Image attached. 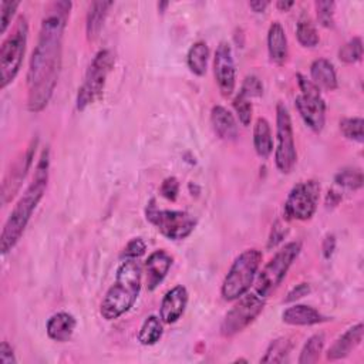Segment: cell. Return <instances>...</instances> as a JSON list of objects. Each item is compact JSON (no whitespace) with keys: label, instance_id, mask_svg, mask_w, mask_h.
<instances>
[{"label":"cell","instance_id":"cell-1","mask_svg":"<svg viewBox=\"0 0 364 364\" xmlns=\"http://www.w3.org/2000/svg\"><path fill=\"white\" fill-rule=\"evenodd\" d=\"M71 1L48 3L41 18L38 38L27 70V109L43 111L58 82L63 61V40L71 11Z\"/></svg>","mask_w":364,"mask_h":364},{"label":"cell","instance_id":"cell-2","mask_svg":"<svg viewBox=\"0 0 364 364\" xmlns=\"http://www.w3.org/2000/svg\"><path fill=\"white\" fill-rule=\"evenodd\" d=\"M48 168H50V152L43 149L37 166L34 169V176L23 195L18 198L17 203L11 209L0 236L1 255L9 253L21 239L24 229L36 210L38 202L43 199L47 183H48Z\"/></svg>","mask_w":364,"mask_h":364},{"label":"cell","instance_id":"cell-3","mask_svg":"<svg viewBox=\"0 0 364 364\" xmlns=\"http://www.w3.org/2000/svg\"><path fill=\"white\" fill-rule=\"evenodd\" d=\"M142 283V267L136 259H125L117 269L115 280L100 304V314L107 321L117 320L135 304Z\"/></svg>","mask_w":364,"mask_h":364},{"label":"cell","instance_id":"cell-4","mask_svg":"<svg viewBox=\"0 0 364 364\" xmlns=\"http://www.w3.org/2000/svg\"><path fill=\"white\" fill-rule=\"evenodd\" d=\"M263 255L259 249L243 250L230 264L220 287V296L226 301H235L247 293L257 276Z\"/></svg>","mask_w":364,"mask_h":364},{"label":"cell","instance_id":"cell-5","mask_svg":"<svg viewBox=\"0 0 364 364\" xmlns=\"http://www.w3.org/2000/svg\"><path fill=\"white\" fill-rule=\"evenodd\" d=\"M28 38V23L24 16H18L11 31L0 47V87L4 90L14 81L23 65Z\"/></svg>","mask_w":364,"mask_h":364},{"label":"cell","instance_id":"cell-6","mask_svg":"<svg viewBox=\"0 0 364 364\" xmlns=\"http://www.w3.org/2000/svg\"><path fill=\"white\" fill-rule=\"evenodd\" d=\"M300 250V242H289L280 247L274 256L263 266L260 273H257L255 279V291L263 299H267L282 284Z\"/></svg>","mask_w":364,"mask_h":364},{"label":"cell","instance_id":"cell-7","mask_svg":"<svg viewBox=\"0 0 364 364\" xmlns=\"http://www.w3.org/2000/svg\"><path fill=\"white\" fill-rule=\"evenodd\" d=\"M114 54L109 50H100L92 57L87 68L84 81L78 88L77 109L82 111L102 97L107 77L114 67Z\"/></svg>","mask_w":364,"mask_h":364},{"label":"cell","instance_id":"cell-8","mask_svg":"<svg viewBox=\"0 0 364 364\" xmlns=\"http://www.w3.org/2000/svg\"><path fill=\"white\" fill-rule=\"evenodd\" d=\"M145 218L169 240H182L188 237L196 226V219L191 213L185 210L159 209L155 205V199H151L146 203Z\"/></svg>","mask_w":364,"mask_h":364},{"label":"cell","instance_id":"cell-9","mask_svg":"<svg viewBox=\"0 0 364 364\" xmlns=\"http://www.w3.org/2000/svg\"><path fill=\"white\" fill-rule=\"evenodd\" d=\"M297 85L300 94L294 100L297 112L300 114L304 124L313 132H321L326 122V102L321 97L320 88L316 87L311 80L303 74H297Z\"/></svg>","mask_w":364,"mask_h":364},{"label":"cell","instance_id":"cell-10","mask_svg":"<svg viewBox=\"0 0 364 364\" xmlns=\"http://www.w3.org/2000/svg\"><path fill=\"white\" fill-rule=\"evenodd\" d=\"M297 162V151L291 118L283 102L276 105V148L274 164L279 172L290 173Z\"/></svg>","mask_w":364,"mask_h":364},{"label":"cell","instance_id":"cell-11","mask_svg":"<svg viewBox=\"0 0 364 364\" xmlns=\"http://www.w3.org/2000/svg\"><path fill=\"white\" fill-rule=\"evenodd\" d=\"M264 303L266 299L259 296L256 291H247L240 296L225 314L220 324V334L229 338L243 331L263 311Z\"/></svg>","mask_w":364,"mask_h":364},{"label":"cell","instance_id":"cell-12","mask_svg":"<svg viewBox=\"0 0 364 364\" xmlns=\"http://www.w3.org/2000/svg\"><path fill=\"white\" fill-rule=\"evenodd\" d=\"M320 198V183L314 179L296 183L284 202L286 219L309 220L314 216Z\"/></svg>","mask_w":364,"mask_h":364},{"label":"cell","instance_id":"cell-13","mask_svg":"<svg viewBox=\"0 0 364 364\" xmlns=\"http://www.w3.org/2000/svg\"><path fill=\"white\" fill-rule=\"evenodd\" d=\"M213 75L223 97H230L236 87V67L228 41H220L213 55Z\"/></svg>","mask_w":364,"mask_h":364},{"label":"cell","instance_id":"cell-14","mask_svg":"<svg viewBox=\"0 0 364 364\" xmlns=\"http://www.w3.org/2000/svg\"><path fill=\"white\" fill-rule=\"evenodd\" d=\"M188 290L185 286L178 284L168 290L162 297L159 307V317L165 324L176 323L185 313L188 306Z\"/></svg>","mask_w":364,"mask_h":364},{"label":"cell","instance_id":"cell-15","mask_svg":"<svg viewBox=\"0 0 364 364\" xmlns=\"http://www.w3.org/2000/svg\"><path fill=\"white\" fill-rule=\"evenodd\" d=\"M172 256L162 249H158L148 256V259L145 260V274L146 289L149 291H154L166 277L172 266Z\"/></svg>","mask_w":364,"mask_h":364},{"label":"cell","instance_id":"cell-16","mask_svg":"<svg viewBox=\"0 0 364 364\" xmlns=\"http://www.w3.org/2000/svg\"><path fill=\"white\" fill-rule=\"evenodd\" d=\"M363 334H364L363 323H357L350 328H347L341 336H338L334 340V343L327 350V360L336 361L350 355V353L361 344Z\"/></svg>","mask_w":364,"mask_h":364},{"label":"cell","instance_id":"cell-17","mask_svg":"<svg viewBox=\"0 0 364 364\" xmlns=\"http://www.w3.org/2000/svg\"><path fill=\"white\" fill-rule=\"evenodd\" d=\"M36 148V142L28 146V149L21 155V158L14 164L13 169H10L9 176L3 182V202H7L10 198L14 196V193L18 191L21 181L24 179L33 159V152Z\"/></svg>","mask_w":364,"mask_h":364},{"label":"cell","instance_id":"cell-18","mask_svg":"<svg viewBox=\"0 0 364 364\" xmlns=\"http://www.w3.org/2000/svg\"><path fill=\"white\" fill-rule=\"evenodd\" d=\"M210 124L215 134L225 141H235L239 135V127L233 114L223 105H213L210 109Z\"/></svg>","mask_w":364,"mask_h":364},{"label":"cell","instance_id":"cell-19","mask_svg":"<svg viewBox=\"0 0 364 364\" xmlns=\"http://www.w3.org/2000/svg\"><path fill=\"white\" fill-rule=\"evenodd\" d=\"M283 323L289 326H313L328 320L324 314L307 304H293L282 313Z\"/></svg>","mask_w":364,"mask_h":364},{"label":"cell","instance_id":"cell-20","mask_svg":"<svg viewBox=\"0 0 364 364\" xmlns=\"http://www.w3.org/2000/svg\"><path fill=\"white\" fill-rule=\"evenodd\" d=\"M267 51L270 61L283 65L289 55L287 37L283 26L279 21H273L267 30Z\"/></svg>","mask_w":364,"mask_h":364},{"label":"cell","instance_id":"cell-21","mask_svg":"<svg viewBox=\"0 0 364 364\" xmlns=\"http://www.w3.org/2000/svg\"><path fill=\"white\" fill-rule=\"evenodd\" d=\"M77 321L75 317L67 311H58L54 313L46 324V331L47 336L58 343L68 341L75 330Z\"/></svg>","mask_w":364,"mask_h":364},{"label":"cell","instance_id":"cell-22","mask_svg":"<svg viewBox=\"0 0 364 364\" xmlns=\"http://www.w3.org/2000/svg\"><path fill=\"white\" fill-rule=\"evenodd\" d=\"M311 82L320 90L334 91L338 87L337 74L333 63L327 58H317L310 65Z\"/></svg>","mask_w":364,"mask_h":364},{"label":"cell","instance_id":"cell-23","mask_svg":"<svg viewBox=\"0 0 364 364\" xmlns=\"http://www.w3.org/2000/svg\"><path fill=\"white\" fill-rule=\"evenodd\" d=\"M112 6H114V1H104V0L92 1L90 4L87 18H85V33L90 41H94L100 36L105 17L108 14V10Z\"/></svg>","mask_w":364,"mask_h":364},{"label":"cell","instance_id":"cell-24","mask_svg":"<svg viewBox=\"0 0 364 364\" xmlns=\"http://www.w3.org/2000/svg\"><path fill=\"white\" fill-rule=\"evenodd\" d=\"M253 146L262 159H267L273 152L272 128L266 118L259 117L253 127Z\"/></svg>","mask_w":364,"mask_h":364},{"label":"cell","instance_id":"cell-25","mask_svg":"<svg viewBox=\"0 0 364 364\" xmlns=\"http://www.w3.org/2000/svg\"><path fill=\"white\" fill-rule=\"evenodd\" d=\"M209 60V47L205 41H196L191 46L186 54V64L192 74L202 77L206 74Z\"/></svg>","mask_w":364,"mask_h":364},{"label":"cell","instance_id":"cell-26","mask_svg":"<svg viewBox=\"0 0 364 364\" xmlns=\"http://www.w3.org/2000/svg\"><path fill=\"white\" fill-rule=\"evenodd\" d=\"M162 320L161 317L155 316V314H151L148 316L144 323L141 324L139 327V331H138V341L142 344V346H154L156 344L162 334H164V327H162Z\"/></svg>","mask_w":364,"mask_h":364},{"label":"cell","instance_id":"cell-27","mask_svg":"<svg viewBox=\"0 0 364 364\" xmlns=\"http://www.w3.org/2000/svg\"><path fill=\"white\" fill-rule=\"evenodd\" d=\"M293 348V343L289 337H279L270 341L266 348L264 355L260 358V363H283L287 360L290 351Z\"/></svg>","mask_w":364,"mask_h":364},{"label":"cell","instance_id":"cell-28","mask_svg":"<svg viewBox=\"0 0 364 364\" xmlns=\"http://www.w3.org/2000/svg\"><path fill=\"white\" fill-rule=\"evenodd\" d=\"M324 343H326L324 333H316L311 337H309L307 341L304 343L301 351H300L297 363L299 364H313V363H317L320 355H321V353H323Z\"/></svg>","mask_w":364,"mask_h":364},{"label":"cell","instance_id":"cell-29","mask_svg":"<svg viewBox=\"0 0 364 364\" xmlns=\"http://www.w3.org/2000/svg\"><path fill=\"white\" fill-rule=\"evenodd\" d=\"M296 37H297V41L300 43V46H303L306 48H313L320 43L318 33L309 17H301L297 21Z\"/></svg>","mask_w":364,"mask_h":364},{"label":"cell","instance_id":"cell-30","mask_svg":"<svg viewBox=\"0 0 364 364\" xmlns=\"http://www.w3.org/2000/svg\"><path fill=\"white\" fill-rule=\"evenodd\" d=\"M363 182H364L363 172L358 168H344L338 171L334 176V183L348 191L360 189L363 186Z\"/></svg>","mask_w":364,"mask_h":364},{"label":"cell","instance_id":"cell-31","mask_svg":"<svg viewBox=\"0 0 364 364\" xmlns=\"http://www.w3.org/2000/svg\"><path fill=\"white\" fill-rule=\"evenodd\" d=\"M363 125H364L363 118L348 117V118H343L340 121V131L347 139H351V141H355V142L361 144L363 139H364Z\"/></svg>","mask_w":364,"mask_h":364},{"label":"cell","instance_id":"cell-32","mask_svg":"<svg viewBox=\"0 0 364 364\" xmlns=\"http://www.w3.org/2000/svg\"><path fill=\"white\" fill-rule=\"evenodd\" d=\"M363 57V41L360 37H353L338 50L340 61L346 64H354Z\"/></svg>","mask_w":364,"mask_h":364},{"label":"cell","instance_id":"cell-33","mask_svg":"<svg viewBox=\"0 0 364 364\" xmlns=\"http://www.w3.org/2000/svg\"><path fill=\"white\" fill-rule=\"evenodd\" d=\"M232 105H233V109L237 115V119L239 122L243 125V127H249L250 125V121H252V112H253V107H252V102H250V98H247L246 95H243L242 92H239L233 101H232Z\"/></svg>","mask_w":364,"mask_h":364},{"label":"cell","instance_id":"cell-34","mask_svg":"<svg viewBox=\"0 0 364 364\" xmlns=\"http://www.w3.org/2000/svg\"><path fill=\"white\" fill-rule=\"evenodd\" d=\"M314 6H316L317 21L326 28H333L334 27L336 3L326 0V1H316Z\"/></svg>","mask_w":364,"mask_h":364},{"label":"cell","instance_id":"cell-35","mask_svg":"<svg viewBox=\"0 0 364 364\" xmlns=\"http://www.w3.org/2000/svg\"><path fill=\"white\" fill-rule=\"evenodd\" d=\"M20 6V1H1L0 3V33L4 34Z\"/></svg>","mask_w":364,"mask_h":364},{"label":"cell","instance_id":"cell-36","mask_svg":"<svg viewBox=\"0 0 364 364\" xmlns=\"http://www.w3.org/2000/svg\"><path fill=\"white\" fill-rule=\"evenodd\" d=\"M243 95L247 98H255V97H262L263 94V84L256 75H247L243 80V84L240 87V91Z\"/></svg>","mask_w":364,"mask_h":364},{"label":"cell","instance_id":"cell-37","mask_svg":"<svg viewBox=\"0 0 364 364\" xmlns=\"http://www.w3.org/2000/svg\"><path fill=\"white\" fill-rule=\"evenodd\" d=\"M145 250H146L145 242L141 237H134L124 247L122 257H125V259H138L139 256H142L145 253Z\"/></svg>","mask_w":364,"mask_h":364},{"label":"cell","instance_id":"cell-38","mask_svg":"<svg viewBox=\"0 0 364 364\" xmlns=\"http://www.w3.org/2000/svg\"><path fill=\"white\" fill-rule=\"evenodd\" d=\"M161 195L164 198H166L168 200H176L178 198V193H179V182L175 176H169V178H165L164 182L161 183Z\"/></svg>","mask_w":364,"mask_h":364},{"label":"cell","instance_id":"cell-39","mask_svg":"<svg viewBox=\"0 0 364 364\" xmlns=\"http://www.w3.org/2000/svg\"><path fill=\"white\" fill-rule=\"evenodd\" d=\"M289 229L286 228V225L280 220H276L274 225L272 226V232H270V236H269V242H267V247L272 249V247H276L287 235Z\"/></svg>","mask_w":364,"mask_h":364},{"label":"cell","instance_id":"cell-40","mask_svg":"<svg viewBox=\"0 0 364 364\" xmlns=\"http://www.w3.org/2000/svg\"><path fill=\"white\" fill-rule=\"evenodd\" d=\"M310 290H311V289H310L309 283H304V282H303V283H299V284H296V286L287 293L284 301H286V303L296 301V300H299V299L307 296V294L310 293Z\"/></svg>","mask_w":364,"mask_h":364},{"label":"cell","instance_id":"cell-41","mask_svg":"<svg viewBox=\"0 0 364 364\" xmlns=\"http://www.w3.org/2000/svg\"><path fill=\"white\" fill-rule=\"evenodd\" d=\"M0 363L1 364H16V355L13 347L7 341H1L0 344Z\"/></svg>","mask_w":364,"mask_h":364},{"label":"cell","instance_id":"cell-42","mask_svg":"<svg viewBox=\"0 0 364 364\" xmlns=\"http://www.w3.org/2000/svg\"><path fill=\"white\" fill-rule=\"evenodd\" d=\"M334 249H336V237L333 235H327L321 245V252H323L324 259H330Z\"/></svg>","mask_w":364,"mask_h":364},{"label":"cell","instance_id":"cell-43","mask_svg":"<svg viewBox=\"0 0 364 364\" xmlns=\"http://www.w3.org/2000/svg\"><path fill=\"white\" fill-rule=\"evenodd\" d=\"M341 200V195L337 192V191H334V189H331V191H328V193H327V196H326V206L327 208H334V206H337L338 205V202Z\"/></svg>","mask_w":364,"mask_h":364},{"label":"cell","instance_id":"cell-44","mask_svg":"<svg viewBox=\"0 0 364 364\" xmlns=\"http://www.w3.org/2000/svg\"><path fill=\"white\" fill-rule=\"evenodd\" d=\"M269 4H270V3L266 1V0H253V1H249V7H250L255 13H263Z\"/></svg>","mask_w":364,"mask_h":364},{"label":"cell","instance_id":"cell-45","mask_svg":"<svg viewBox=\"0 0 364 364\" xmlns=\"http://www.w3.org/2000/svg\"><path fill=\"white\" fill-rule=\"evenodd\" d=\"M293 6H294V1H283V0H279V1L276 3V7H277L280 11H289Z\"/></svg>","mask_w":364,"mask_h":364},{"label":"cell","instance_id":"cell-46","mask_svg":"<svg viewBox=\"0 0 364 364\" xmlns=\"http://www.w3.org/2000/svg\"><path fill=\"white\" fill-rule=\"evenodd\" d=\"M168 6H169V3H168V1H162V3H158V10L164 13L165 7H168Z\"/></svg>","mask_w":364,"mask_h":364}]
</instances>
